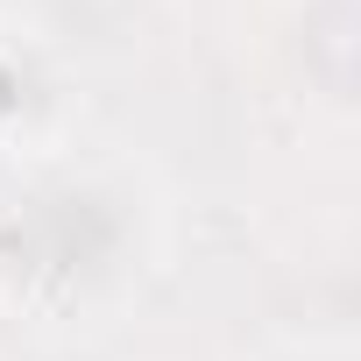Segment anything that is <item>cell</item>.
<instances>
[{
  "instance_id": "1",
  "label": "cell",
  "mask_w": 361,
  "mask_h": 361,
  "mask_svg": "<svg viewBox=\"0 0 361 361\" xmlns=\"http://www.w3.org/2000/svg\"><path fill=\"white\" fill-rule=\"evenodd\" d=\"M15 106H22V78H15V64L0 57V128L15 121Z\"/></svg>"
}]
</instances>
